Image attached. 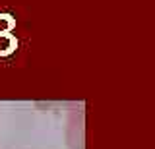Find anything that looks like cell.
Returning a JSON list of instances; mask_svg holds the SVG:
<instances>
[{
	"mask_svg": "<svg viewBox=\"0 0 155 149\" xmlns=\"http://www.w3.org/2000/svg\"><path fill=\"white\" fill-rule=\"evenodd\" d=\"M68 149H85V116L84 110H70L64 130Z\"/></svg>",
	"mask_w": 155,
	"mask_h": 149,
	"instance_id": "cell-1",
	"label": "cell"
}]
</instances>
